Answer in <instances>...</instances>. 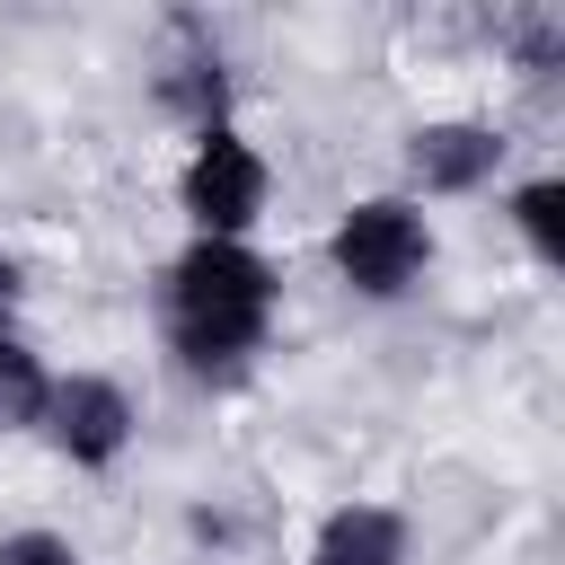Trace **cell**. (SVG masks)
I'll return each mask as SVG.
<instances>
[{
  "label": "cell",
  "mask_w": 565,
  "mask_h": 565,
  "mask_svg": "<svg viewBox=\"0 0 565 565\" xmlns=\"http://www.w3.org/2000/svg\"><path fill=\"white\" fill-rule=\"evenodd\" d=\"M159 309H168V344H177L185 371H203V380L238 371L274 327V265L247 238H194L168 265Z\"/></svg>",
  "instance_id": "obj_1"
},
{
  "label": "cell",
  "mask_w": 565,
  "mask_h": 565,
  "mask_svg": "<svg viewBox=\"0 0 565 565\" xmlns=\"http://www.w3.org/2000/svg\"><path fill=\"white\" fill-rule=\"evenodd\" d=\"M327 265H335V282L362 291V300H406V291L424 282V265H433V221H424V203H406V194H362V203L327 230Z\"/></svg>",
  "instance_id": "obj_2"
},
{
  "label": "cell",
  "mask_w": 565,
  "mask_h": 565,
  "mask_svg": "<svg viewBox=\"0 0 565 565\" xmlns=\"http://www.w3.org/2000/svg\"><path fill=\"white\" fill-rule=\"evenodd\" d=\"M265 194H274V168L247 132H194V159L177 177V203L194 221V238H247L265 221Z\"/></svg>",
  "instance_id": "obj_3"
},
{
  "label": "cell",
  "mask_w": 565,
  "mask_h": 565,
  "mask_svg": "<svg viewBox=\"0 0 565 565\" xmlns=\"http://www.w3.org/2000/svg\"><path fill=\"white\" fill-rule=\"evenodd\" d=\"M35 433H44L71 468H115V459H124V441H132V397H124L106 371H71V380H53V388H44Z\"/></svg>",
  "instance_id": "obj_4"
},
{
  "label": "cell",
  "mask_w": 565,
  "mask_h": 565,
  "mask_svg": "<svg viewBox=\"0 0 565 565\" xmlns=\"http://www.w3.org/2000/svg\"><path fill=\"white\" fill-rule=\"evenodd\" d=\"M494 168H503V132H494V124L441 115V124H415V132H406V185H415V194H477ZM415 194H406V203H415Z\"/></svg>",
  "instance_id": "obj_5"
},
{
  "label": "cell",
  "mask_w": 565,
  "mask_h": 565,
  "mask_svg": "<svg viewBox=\"0 0 565 565\" xmlns=\"http://www.w3.org/2000/svg\"><path fill=\"white\" fill-rule=\"evenodd\" d=\"M309 565H406V521L388 503H335L309 539Z\"/></svg>",
  "instance_id": "obj_6"
},
{
  "label": "cell",
  "mask_w": 565,
  "mask_h": 565,
  "mask_svg": "<svg viewBox=\"0 0 565 565\" xmlns=\"http://www.w3.org/2000/svg\"><path fill=\"white\" fill-rule=\"evenodd\" d=\"M512 230L530 238L539 265H565V177H530V185H512Z\"/></svg>",
  "instance_id": "obj_7"
},
{
  "label": "cell",
  "mask_w": 565,
  "mask_h": 565,
  "mask_svg": "<svg viewBox=\"0 0 565 565\" xmlns=\"http://www.w3.org/2000/svg\"><path fill=\"white\" fill-rule=\"evenodd\" d=\"M44 388H53V371L26 353V335H9V344H0V433H35Z\"/></svg>",
  "instance_id": "obj_8"
},
{
  "label": "cell",
  "mask_w": 565,
  "mask_h": 565,
  "mask_svg": "<svg viewBox=\"0 0 565 565\" xmlns=\"http://www.w3.org/2000/svg\"><path fill=\"white\" fill-rule=\"evenodd\" d=\"M0 565H79V547L62 530H9L0 539Z\"/></svg>",
  "instance_id": "obj_9"
},
{
  "label": "cell",
  "mask_w": 565,
  "mask_h": 565,
  "mask_svg": "<svg viewBox=\"0 0 565 565\" xmlns=\"http://www.w3.org/2000/svg\"><path fill=\"white\" fill-rule=\"evenodd\" d=\"M9 335H18V265L0 256V344H9Z\"/></svg>",
  "instance_id": "obj_10"
}]
</instances>
